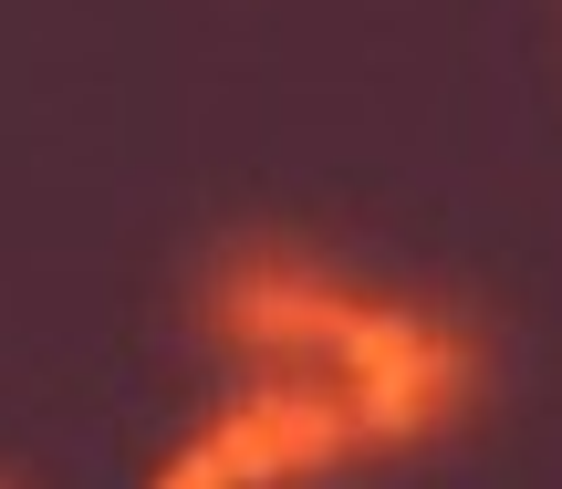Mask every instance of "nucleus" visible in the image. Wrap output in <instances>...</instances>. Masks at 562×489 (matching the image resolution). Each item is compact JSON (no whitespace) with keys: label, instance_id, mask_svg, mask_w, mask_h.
Instances as JSON below:
<instances>
[{"label":"nucleus","instance_id":"f03ea898","mask_svg":"<svg viewBox=\"0 0 562 489\" xmlns=\"http://www.w3.org/2000/svg\"><path fill=\"white\" fill-rule=\"evenodd\" d=\"M355 458V428H344V386L323 375H281V386L240 396L199 448H178L157 469V489H281V479H313Z\"/></svg>","mask_w":562,"mask_h":489},{"label":"nucleus","instance_id":"f257e3e1","mask_svg":"<svg viewBox=\"0 0 562 489\" xmlns=\"http://www.w3.org/2000/svg\"><path fill=\"white\" fill-rule=\"evenodd\" d=\"M220 333L281 365H313L323 386H344V428L355 448H406V437L448 428L480 386V354L417 303H364L334 271L292 261V250H240L220 271Z\"/></svg>","mask_w":562,"mask_h":489}]
</instances>
